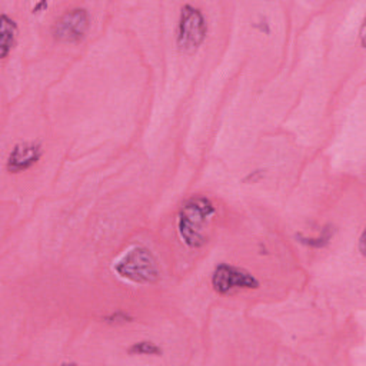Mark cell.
I'll return each instance as SVG.
<instances>
[{
    "label": "cell",
    "instance_id": "cell-4",
    "mask_svg": "<svg viewBox=\"0 0 366 366\" xmlns=\"http://www.w3.org/2000/svg\"><path fill=\"white\" fill-rule=\"evenodd\" d=\"M211 283L218 295H229L236 290H255L261 288L259 279L249 271L222 262L213 268Z\"/></svg>",
    "mask_w": 366,
    "mask_h": 366
},
{
    "label": "cell",
    "instance_id": "cell-10",
    "mask_svg": "<svg viewBox=\"0 0 366 366\" xmlns=\"http://www.w3.org/2000/svg\"><path fill=\"white\" fill-rule=\"evenodd\" d=\"M103 322L107 325H125L134 322V317L125 311H114L103 317Z\"/></svg>",
    "mask_w": 366,
    "mask_h": 366
},
{
    "label": "cell",
    "instance_id": "cell-7",
    "mask_svg": "<svg viewBox=\"0 0 366 366\" xmlns=\"http://www.w3.org/2000/svg\"><path fill=\"white\" fill-rule=\"evenodd\" d=\"M18 23L9 15L2 13L0 18V56L6 59L18 42Z\"/></svg>",
    "mask_w": 366,
    "mask_h": 366
},
{
    "label": "cell",
    "instance_id": "cell-5",
    "mask_svg": "<svg viewBox=\"0 0 366 366\" xmlns=\"http://www.w3.org/2000/svg\"><path fill=\"white\" fill-rule=\"evenodd\" d=\"M90 29V16L85 8H73L57 18L52 28L53 39L60 43H81Z\"/></svg>",
    "mask_w": 366,
    "mask_h": 366
},
{
    "label": "cell",
    "instance_id": "cell-8",
    "mask_svg": "<svg viewBox=\"0 0 366 366\" xmlns=\"http://www.w3.org/2000/svg\"><path fill=\"white\" fill-rule=\"evenodd\" d=\"M333 233H335L333 226L326 225V226L322 229L321 235L317 236V237H307V236H303L302 233H299V235H296V239H297V242L302 243V245L308 247V248H312V249H324V248H326V247L329 245V243H331V240H332V237H333Z\"/></svg>",
    "mask_w": 366,
    "mask_h": 366
},
{
    "label": "cell",
    "instance_id": "cell-12",
    "mask_svg": "<svg viewBox=\"0 0 366 366\" xmlns=\"http://www.w3.org/2000/svg\"><path fill=\"white\" fill-rule=\"evenodd\" d=\"M358 247H359V254H360V256L365 258V255H366V251H365V232H362L360 236H359Z\"/></svg>",
    "mask_w": 366,
    "mask_h": 366
},
{
    "label": "cell",
    "instance_id": "cell-1",
    "mask_svg": "<svg viewBox=\"0 0 366 366\" xmlns=\"http://www.w3.org/2000/svg\"><path fill=\"white\" fill-rule=\"evenodd\" d=\"M218 211L212 199L205 195H194L182 203L176 229L183 245L189 249H201L209 242L211 225Z\"/></svg>",
    "mask_w": 366,
    "mask_h": 366
},
{
    "label": "cell",
    "instance_id": "cell-9",
    "mask_svg": "<svg viewBox=\"0 0 366 366\" xmlns=\"http://www.w3.org/2000/svg\"><path fill=\"white\" fill-rule=\"evenodd\" d=\"M128 353L131 356H152V358H159L163 355V349L155 343L153 341L142 339L138 342H134L128 348Z\"/></svg>",
    "mask_w": 366,
    "mask_h": 366
},
{
    "label": "cell",
    "instance_id": "cell-2",
    "mask_svg": "<svg viewBox=\"0 0 366 366\" xmlns=\"http://www.w3.org/2000/svg\"><path fill=\"white\" fill-rule=\"evenodd\" d=\"M113 272L124 281L136 285H153L160 279V268L150 249L132 247L113 265Z\"/></svg>",
    "mask_w": 366,
    "mask_h": 366
},
{
    "label": "cell",
    "instance_id": "cell-6",
    "mask_svg": "<svg viewBox=\"0 0 366 366\" xmlns=\"http://www.w3.org/2000/svg\"><path fill=\"white\" fill-rule=\"evenodd\" d=\"M43 156V146L39 142H19L8 155L6 170L11 175L23 173L39 163Z\"/></svg>",
    "mask_w": 366,
    "mask_h": 366
},
{
    "label": "cell",
    "instance_id": "cell-11",
    "mask_svg": "<svg viewBox=\"0 0 366 366\" xmlns=\"http://www.w3.org/2000/svg\"><path fill=\"white\" fill-rule=\"evenodd\" d=\"M262 176H264L262 170H254L252 173H249V175L245 177V182H249V180H252V183H255V182H258V180H259Z\"/></svg>",
    "mask_w": 366,
    "mask_h": 366
},
{
    "label": "cell",
    "instance_id": "cell-3",
    "mask_svg": "<svg viewBox=\"0 0 366 366\" xmlns=\"http://www.w3.org/2000/svg\"><path fill=\"white\" fill-rule=\"evenodd\" d=\"M208 37V20L202 9L194 5H183L179 15L176 45L180 53L194 54Z\"/></svg>",
    "mask_w": 366,
    "mask_h": 366
},
{
    "label": "cell",
    "instance_id": "cell-13",
    "mask_svg": "<svg viewBox=\"0 0 366 366\" xmlns=\"http://www.w3.org/2000/svg\"><path fill=\"white\" fill-rule=\"evenodd\" d=\"M365 23H362V28H360V45L362 47H365Z\"/></svg>",
    "mask_w": 366,
    "mask_h": 366
}]
</instances>
